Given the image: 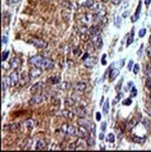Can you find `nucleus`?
Masks as SVG:
<instances>
[{
  "label": "nucleus",
  "mask_w": 151,
  "mask_h": 152,
  "mask_svg": "<svg viewBox=\"0 0 151 152\" xmlns=\"http://www.w3.org/2000/svg\"><path fill=\"white\" fill-rule=\"evenodd\" d=\"M29 64L34 66H37V67L42 68L44 70H50L54 66V62L51 59L45 58L42 55H35L31 57L29 59Z\"/></svg>",
  "instance_id": "nucleus-1"
},
{
  "label": "nucleus",
  "mask_w": 151,
  "mask_h": 152,
  "mask_svg": "<svg viewBox=\"0 0 151 152\" xmlns=\"http://www.w3.org/2000/svg\"><path fill=\"white\" fill-rule=\"evenodd\" d=\"M78 123L80 126L85 127L89 132L91 133V135H95V132H96V127L95 124H93L92 122H91L90 120H88L85 118H80L78 119Z\"/></svg>",
  "instance_id": "nucleus-2"
},
{
  "label": "nucleus",
  "mask_w": 151,
  "mask_h": 152,
  "mask_svg": "<svg viewBox=\"0 0 151 152\" xmlns=\"http://www.w3.org/2000/svg\"><path fill=\"white\" fill-rule=\"evenodd\" d=\"M91 133L88 131V130L83 127V126H79L78 128H76V133H75V135L77 136L78 138H81V139H87V138L90 136Z\"/></svg>",
  "instance_id": "nucleus-3"
},
{
  "label": "nucleus",
  "mask_w": 151,
  "mask_h": 152,
  "mask_svg": "<svg viewBox=\"0 0 151 152\" xmlns=\"http://www.w3.org/2000/svg\"><path fill=\"white\" fill-rule=\"evenodd\" d=\"M8 85L10 87H15L18 83H20V76L19 73H18V70H14L13 72H11L10 75L8 76Z\"/></svg>",
  "instance_id": "nucleus-4"
},
{
  "label": "nucleus",
  "mask_w": 151,
  "mask_h": 152,
  "mask_svg": "<svg viewBox=\"0 0 151 152\" xmlns=\"http://www.w3.org/2000/svg\"><path fill=\"white\" fill-rule=\"evenodd\" d=\"M91 41L92 43V45L97 49H101L103 47V38H102V35L101 33L93 35L91 37Z\"/></svg>",
  "instance_id": "nucleus-5"
},
{
  "label": "nucleus",
  "mask_w": 151,
  "mask_h": 152,
  "mask_svg": "<svg viewBox=\"0 0 151 152\" xmlns=\"http://www.w3.org/2000/svg\"><path fill=\"white\" fill-rule=\"evenodd\" d=\"M61 131L63 132V133H64L65 135H74L76 133V128L73 125L64 123L61 126Z\"/></svg>",
  "instance_id": "nucleus-6"
},
{
  "label": "nucleus",
  "mask_w": 151,
  "mask_h": 152,
  "mask_svg": "<svg viewBox=\"0 0 151 152\" xmlns=\"http://www.w3.org/2000/svg\"><path fill=\"white\" fill-rule=\"evenodd\" d=\"M53 114L56 115V116H59V117H64V118L68 119H73V118H74V113L68 109L57 110L56 112H54Z\"/></svg>",
  "instance_id": "nucleus-7"
},
{
  "label": "nucleus",
  "mask_w": 151,
  "mask_h": 152,
  "mask_svg": "<svg viewBox=\"0 0 151 152\" xmlns=\"http://www.w3.org/2000/svg\"><path fill=\"white\" fill-rule=\"evenodd\" d=\"M28 42L33 44L34 46H35L38 49H46L48 47V43L39 38H31L30 40H28Z\"/></svg>",
  "instance_id": "nucleus-8"
},
{
  "label": "nucleus",
  "mask_w": 151,
  "mask_h": 152,
  "mask_svg": "<svg viewBox=\"0 0 151 152\" xmlns=\"http://www.w3.org/2000/svg\"><path fill=\"white\" fill-rule=\"evenodd\" d=\"M42 70H43L42 68H39V67H37V66L32 67L29 70V72H28V75H29L30 78L35 79V78H39L42 75Z\"/></svg>",
  "instance_id": "nucleus-9"
},
{
  "label": "nucleus",
  "mask_w": 151,
  "mask_h": 152,
  "mask_svg": "<svg viewBox=\"0 0 151 152\" xmlns=\"http://www.w3.org/2000/svg\"><path fill=\"white\" fill-rule=\"evenodd\" d=\"M44 95L43 94H34V96L31 98V99L29 100V105H38L40 104V103H42L44 101Z\"/></svg>",
  "instance_id": "nucleus-10"
},
{
  "label": "nucleus",
  "mask_w": 151,
  "mask_h": 152,
  "mask_svg": "<svg viewBox=\"0 0 151 152\" xmlns=\"http://www.w3.org/2000/svg\"><path fill=\"white\" fill-rule=\"evenodd\" d=\"M141 10H142V1L139 0V4L138 6H137V8L134 12V14L132 16L131 20H132V23H135V22L138 21L139 17H140V13H141Z\"/></svg>",
  "instance_id": "nucleus-11"
},
{
  "label": "nucleus",
  "mask_w": 151,
  "mask_h": 152,
  "mask_svg": "<svg viewBox=\"0 0 151 152\" xmlns=\"http://www.w3.org/2000/svg\"><path fill=\"white\" fill-rule=\"evenodd\" d=\"M10 64L11 68H13L14 70H18L19 68H21V61L19 59V58L14 57V58H12V59L10 60Z\"/></svg>",
  "instance_id": "nucleus-12"
},
{
  "label": "nucleus",
  "mask_w": 151,
  "mask_h": 152,
  "mask_svg": "<svg viewBox=\"0 0 151 152\" xmlns=\"http://www.w3.org/2000/svg\"><path fill=\"white\" fill-rule=\"evenodd\" d=\"M97 62V58L96 57H92V56H89L87 59L84 61V65H85L86 67H92L94 66Z\"/></svg>",
  "instance_id": "nucleus-13"
},
{
  "label": "nucleus",
  "mask_w": 151,
  "mask_h": 152,
  "mask_svg": "<svg viewBox=\"0 0 151 152\" xmlns=\"http://www.w3.org/2000/svg\"><path fill=\"white\" fill-rule=\"evenodd\" d=\"M75 114L78 115L79 118H85L86 116L88 115L86 109L84 108V107H82V106L77 107V108L75 109Z\"/></svg>",
  "instance_id": "nucleus-14"
},
{
  "label": "nucleus",
  "mask_w": 151,
  "mask_h": 152,
  "mask_svg": "<svg viewBox=\"0 0 151 152\" xmlns=\"http://www.w3.org/2000/svg\"><path fill=\"white\" fill-rule=\"evenodd\" d=\"M42 88H43V83L42 82L35 83L34 86H32V88H31V93H32L33 95L37 94L38 92H40L42 90Z\"/></svg>",
  "instance_id": "nucleus-15"
},
{
  "label": "nucleus",
  "mask_w": 151,
  "mask_h": 152,
  "mask_svg": "<svg viewBox=\"0 0 151 152\" xmlns=\"http://www.w3.org/2000/svg\"><path fill=\"white\" fill-rule=\"evenodd\" d=\"M79 6L84 8H91L94 5V0H78Z\"/></svg>",
  "instance_id": "nucleus-16"
},
{
  "label": "nucleus",
  "mask_w": 151,
  "mask_h": 152,
  "mask_svg": "<svg viewBox=\"0 0 151 152\" xmlns=\"http://www.w3.org/2000/svg\"><path fill=\"white\" fill-rule=\"evenodd\" d=\"M19 129H21V124H15V123L6 125V126L4 127V130H6V131H10V132H15Z\"/></svg>",
  "instance_id": "nucleus-17"
},
{
  "label": "nucleus",
  "mask_w": 151,
  "mask_h": 152,
  "mask_svg": "<svg viewBox=\"0 0 151 152\" xmlns=\"http://www.w3.org/2000/svg\"><path fill=\"white\" fill-rule=\"evenodd\" d=\"M29 79H30L29 75H26V73L24 72L20 77V85L21 86H24L25 84H27L29 82Z\"/></svg>",
  "instance_id": "nucleus-18"
},
{
  "label": "nucleus",
  "mask_w": 151,
  "mask_h": 152,
  "mask_svg": "<svg viewBox=\"0 0 151 152\" xmlns=\"http://www.w3.org/2000/svg\"><path fill=\"white\" fill-rule=\"evenodd\" d=\"M87 88V83L86 82H78L75 85V91L77 92H84Z\"/></svg>",
  "instance_id": "nucleus-19"
},
{
  "label": "nucleus",
  "mask_w": 151,
  "mask_h": 152,
  "mask_svg": "<svg viewBox=\"0 0 151 152\" xmlns=\"http://www.w3.org/2000/svg\"><path fill=\"white\" fill-rule=\"evenodd\" d=\"M119 74V70L118 69H116V68H112L110 70V73H109V77H108V79L109 81H113V80L116 78Z\"/></svg>",
  "instance_id": "nucleus-20"
},
{
  "label": "nucleus",
  "mask_w": 151,
  "mask_h": 152,
  "mask_svg": "<svg viewBox=\"0 0 151 152\" xmlns=\"http://www.w3.org/2000/svg\"><path fill=\"white\" fill-rule=\"evenodd\" d=\"M139 121H140V119H138V118H132L131 120H130V122L128 123V129L129 130H132V129H134L135 126H137V124L139 123Z\"/></svg>",
  "instance_id": "nucleus-21"
},
{
  "label": "nucleus",
  "mask_w": 151,
  "mask_h": 152,
  "mask_svg": "<svg viewBox=\"0 0 151 152\" xmlns=\"http://www.w3.org/2000/svg\"><path fill=\"white\" fill-rule=\"evenodd\" d=\"M142 124H143V126L145 128V130L148 133L151 132V121L148 119H143V120H142Z\"/></svg>",
  "instance_id": "nucleus-22"
},
{
  "label": "nucleus",
  "mask_w": 151,
  "mask_h": 152,
  "mask_svg": "<svg viewBox=\"0 0 151 152\" xmlns=\"http://www.w3.org/2000/svg\"><path fill=\"white\" fill-rule=\"evenodd\" d=\"M25 125H26V128H28L29 130H32L33 128L35 127V121L33 119H26L24 121Z\"/></svg>",
  "instance_id": "nucleus-23"
},
{
  "label": "nucleus",
  "mask_w": 151,
  "mask_h": 152,
  "mask_svg": "<svg viewBox=\"0 0 151 152\" xmlns=\"http://www.w3.org/2000/svg\"><path fill=\"white\" fill-rule=\"evenodd\" d=\"M46 143L44 140H38L37 143V146H35V149L37 150H43L46 149Z\"/></svg>",
  "instance_id": "nucleus-24"
},
{
  "label": "nucleus",
  "mask_w": 151,
  "mask_h": 152,
  "mask_svg": "<svg viewBox=\"0 0 151 152\" xmlns=\"http://www.w3.org/2000/svg\"><path fill=\"white\" fill-rule=\"evenodd\" d=\"M134 28H132L130 33V35H129V37H128V40H127V44H126L127 47H129L132 42H134Z\"/></svg>",
  "instance_id": "nucleus-25"
},
{
  "label": "nucleus",
  "mask_w": 151,
  "mask_h": 152,
  "mask_svg": "<svg viewBox=\"0 0 151 152\" xmlns=\"http://www.w3.org/2000/svg\"><path fill=\"white\" fill-rule=\"evenodd\" d=\"M132 139V142L136 143V144H144L145 141V137H139V136L134 135Z\"/></svg>",
  "instance_id": "nucleus-26"
},
{
  "label": "nucleus",
  "mask_w": 151,
  "mask_h": 152,
  "mask_svg": "<svg viewBox=\"0 0 151 152\" xmlns=\"http://www.w3.org/2000/svg\"><path fill=\"white\" fill-rule=\"evenodd\" d=\"M48 80H50L51 84H58L61 82V78L60 76H52V77L48 78Z\"/></svg>",
  "instance_id": "nucleus-27"
},
{
  "label": "nucleus",
  "mask_w": 151,
  "mask_h": 152,
  "mask_svg": "<svg viewBox=\"0 0 151 152\" xmlns=\"http://www.w3.org/2000/svg\"><path fill=\"white\" fill-rule=\"evenodd\" d=\"M86 144L88 146H93L95 145V140H94V138H93L92 136H89L87 139H86Z\"/></svg>",
  "instance_id": "nucleus-28"
},
{
  "label": "nucleus",
  "mask_w": 151,
  "mask_h": 152,
  "mask_svg": "<svg viewBox=\"0 0 151 152\" xmlns=\"http://www.w3.org/2000/svg\"><path fill=\"white\" fill-rule=\"evenodd\" d=\"M105 141L108 142V143H114L115 142V135L111 133H108V135H106V137H105Z\"/></svg>",
  "instance_id": "nucleus-29"
},
{
  "label": "nucleus",
  "mask_w": 151,
  "mask_h": 152,
  "mask_svg": "<svg viewBox=\"0 0 151 152\" xmlns=\"http://www.w3.org/2000/svg\"><path fill=\"white\" fill-rule=\"evenodd\" d=\"M103 111L105 114H107L109 111V101L106 100L103 105Z\"/></svg>",
  "instance_id": "nucleus-30"
},
{
  "label": "nucleus",
  "mask_w": 151,
  "mask_h": 152,
  "mask_svg": "<svg viewBox=\"0 0 151 152\" xmlns=\"http://www.w3.org/2000/svg\"><path fill=\"white\" fill-rule=\"evenodd\" d=\"M145 74L148 78H151V65H146L145 67Z\"/></svg>",
  "instance_id": "nucleus-31"
},
{
  "label": "nucleus",
  "mask_w": 151,
  "mask_h": 152,
  "mask_svg": "<svg viewBox=\"0 0 151 152\" xmlns=\"http://www.w3.org/2000/svg\"><path fill=\"white\" fill-rule=\"evenodd\" d=\"M115 25H116L118 28H119L121 26V18L119 16L115 17Z\"/></svg>",
  "instance_id": "nucleus-32"
},
{
  "label": "nucleus",
  "mask_w": 151,
  "mask_h": 152,
  "mask_svg": "<svg viewBox=\"0 0 151 152\" xmlns=\"http://www.w3.org/2000/svg\"><path fill=\"white\" fill-rule=\"evenodd\" d=\"M64 105L66 106H73L75 105V101H73L72 99H65L64 100Z\"/></svg>",
  "instance_id": "nucleus-33"
},
{
  "label": "nucleus",
  "mask_w": 151,
  "mask_h": 152,
  "mask_svg": "<svg viewBox=\"0 0 151 152\" xmlns=\"http://www.w3.org/2000/svg\"><path fill=\"white\" fill-rule=\"evenodd\" d=\"M132 104V97L131 98H127V99H125L123 102H122V105H126V106H128V105H131Z\"/></svg>",
  "instance_id": "nucleus-34"
},
{
  "label": "nucleus",
  "mask_w": 151,
  "mask_h": 152,
  "mask_svg": "<svg viewBox=\"0 0 151 152\" xmlns=\"http://www.w3.org/2000/svg\"><path fill=\"white\" fill-rule=\"evenodd\" d=\"M139 70H140V65L138 64H136L134 65V68H132V72H134V75H137L139 72Z\"/></svg>",
  "instance_id": "nucleus-35"
},
{
  "label": "nucleus",
  "mask_w": 151,
  "mask_h": 152,
  "mask_svg": "<svg viewBox=\"0 0 151 152\" xmlns=\"http://www.w3.org/2000/svg\"><path fill=\"white\" fill-rule=\"evenodd\" d=\"M8 54H10V51H4L2 52V61H6L8 59Z\"/></svg>",
  "instance_id": "nucleus-36"
},
{
  "label": "nucleus",
  "mask_w": 151,
  "mask_h": 152,
  "mask_svg": "<svg viewBox=\"0 0 151 152\" xmlns=\"http://www.w3.org/2000/svg\"><path fill=\"white\" fill-rule=\"evenodd\" d=\"M121 97H122V92H119L118 94V96L113 100V105H116L117 103H118V101L121 100Z\"/></svg>",
  "instance_id": "nucleus-37"
},
{
  "label": "nucleus",
  "mask_w": 151,
  "mask_h": 152,
  "mask_svg": "<svg viewBox=\"0 0 151 152\" xmlns=\"http://www.w3.org/2000/svg\"><path fill=\"white\" fill-rule=\"evenodd\" d=\"M145 34H146V29L145 28H142V29L139 30V33H138L139 37H144Z\"/></svg>",
  "instance_id": "nucleus-38"
},
{
  "label": "nucleus",
  "mask_w": 151,
  "mask_h": 152,
  "mask_svg": "<svg viewBox=\"0 0 151 152\" xmlns=\"http://www.w3.org/2000/svg\"><path fill=\"white\" fill-rule=\"evenodd\" d=\"M134 86V82L132 81H130L128 83V85L126 86V88H125V92H128V91H130V90H132V87Z\"/></svg>",
  "instance_id": "nucleus-39"
},
{
  "label": "nucleus",
  "mask_w": 151,
  "mask_h": 152,
  "mask_svg": "<svg viewBox=\"0 0 151 152\" xmlns=\"http://www.w3.org/2000/svg\"><path fill=\"white\" fill-rule=\"evenodd\" d=\"M122 81H123V78H121V80L118 81V83L116 85V91L117 92H119L121 91V85H122Z\"/></svg>",
  "instance_id": "nucleus-40"
},
{
  "label": "nucleus",
  "mask_w": 151,
  "mask_h": 152,
  "mask_svg": "<svg viewBox=\"0 0 151 152\" xmlns=\"http://www.w3.org/2000/svg\"><path fill=\"white\" fill-rule=\"evenodd\" d=\"M8 38L6 35H2V39H1V43H2V45H6V44L8 43Z\"/></svg>",
  "instance_id": "nucleus-41"
},
{
  "label": "nucleus",
  "mask_w": 151,
  "mask_h": 152,
  "mask_svg": "<svg viewBox=\"0 0 151 152\" xmlns=\"http://www.w3.org/2000/svg\"><path fill=\"white\" fill-rule=\"evenodd\" d=\"M136 95H137V90H136V88L134 86L131 90V97H136Z\"/></svg>",
  "instance_id": "nucleus-42"
},
{
  "label": "nucleus",
  "mask_w": 151,
  "mask_h": 152,
  "mask_svg": "<svg viewBox=\"0 0 151 152\" xmlns=\"http://www.w3.org/2000/svg\"><path fill=\"white\" fill-rule=\"evenodd\" d=\"M145 86L148 87L149 90L151 91V78H148L145 81Z\"/></svg>",
  "instance_id": "nucleus-43"
},
{
  "label": "nucleus",
  "mask_w": 151,
  "mask_h": 152,
  "mask_svg": "<svg viewBox=\"0 0 151 152\" xmlns=\"http://www.w3.org/2000/svg\"><path fill=\"white\" fill-rule=\"evenodd\" d=\"M132 68H134V61L131 60L130 62H129V64H128V70L131 71Z\"/></svg>",
  "instance_id": "nucleus-44"
},
{
  "label": "nucleus",
  "mask_w": 151,
  "mask_h": 152,
  "mask_svg": "<svg viewBox=\"0 0 151 152\" xmlns=\"http://www.w3.org/2000/svg\"><path fill=\"white\" fill-rule=\"evenodd\" d=\"M74 54H75V55H77V56H78V55H80V54H81V51H80V49H79V48H77V49H75Z\"/></svg>",
  "instance_id": "nucleus-45"
},
{
  "label": "nucleus",
  "mask_w": 151,
  "mask_h": 152,
  "mask_svg": "<svg viewBox=\"0 0 151 152\" xmlns=\"http://www.w3.org/2000/svg\"><path fill=\"white\" fill-rule=\"evenodd\" d=\"M105 129H106V122H105V121H103V122H102V125H101V130H102V132H105Z\"/></svg>",
  "instance_id": "nucleus-46"
},
{
  "label": "nucleus",
  "mask_w": 151,
  "mask_h": 152,
  "mask_svg": "<svg viewBox=\"0 0 151 152\" xmlns=\"http://www.w3.org/2000/svg\"><path fill=\"white\" fill-rule=\"evenodd\" d=\"M146 55H148L149 58H150V59H151V46L150 47H148V49H146Z\"/></svg>",
  "instance_id": "nucleus-47"
},
{
  "label": "nucleus",
  "mask_w": 151,
  "mask_h": 152,
  "mask_svg": "<svg viewBox=\"0 0 151 152\" xmlns=\"http://www.w3.org/2000/svg\"><path fill=\"white\" fill-rule=\"evenodd\" d=\"M143 48H144V45L142 44L140 49H139V51H138V52H137V55H138L139 57H141V55H142V52H143Z\"/></svg>",
  "instance_id": "nucleus-48"
},
{
  "label": "nucleus",
  "mask_w": 151,
  "mask_h": 152,
  "mask_svg": "<svg viewBox=\"0 0 151 152\" xmlns=\"http://www.w3.org/2000/svg\"><path fill=\"white\" fill-rule=\"evenodd\" d=\"M105 58H106V54H104L103 57H102V65H106V60H105Z\"/></svg>",
  "instance_id": "nucleus-49"
},
{
  "label": "nucleus",
  "mask_w": 151,
  "mask_h": 152,
  "mask_svg": "<svg viewBox=\"0 0 151 152\" xmlns=\"http://www.w3.org/2000/svg\"><path fill=\"white\" fill-rule=\"evenodd\" d=\"M20 0H8V5H12V4H15V3H18Z\"/></svg>",
  "instance_id": "nucleus-50"
},
{
  "label": "nucleus",
  "mask_w": 151,
  "mask_h": 152,
  "mask_svg": "<svg viewBox=\"0 0 151 152\" xmlns=\"http://www.w3.org/2000/svg\"><path fill=\"white\" fill-rule=\"evenodd\" d=\"M111 1H112L114 5H119L122 2V0H111Z\"/></svg>",
  "instance_id": "nucleus-51"
},
{
  "label": "nucleus",
  "mask_w": 151,
  "mask_h": 152,
  "mask_svg": "<svg viewBox=\"0 0 151 152\" xmlns=\"http://www.w3.org/2000/svg\"><path fill=\"white\" fill-rule=\"evenodd\" d=\"M6 90V85H5V79H2V91L3 92H5Z\"/></svg>",
  "instance_id": "nucleus-52"
},
{
  "label": "nucleus",
  "mask_w": 151,
  "mask_h": 152,
  "mask_svg": "<svg viewBox=\"0 0 151 152\" xmlns=\"http://www.w3.org/2000/svg\"><path fill=\"white\" fill-rule=\"evenodd\" d=\"M145 112L151 117V107H145Z\"/></svg>",
  "instance_id": "nucleus-53"
},
{
  "label": "nucleus",
  "mask_w": 151,
  "mask_h": 152,
  "mask_svg": "<svg viewBox=\"0 0 151 152\" xmlns=\"http://www.w3.org/2000/svg\"><path fill=\"white\" fill-rule=\"evenodd\" d=\"M96 119L97 120H101V113L100 112L96 113Z\"/></svg>",
  "instance_id": "nucleus-54"
},
{
  "label": "nucleus",
  "mask_w": 151,
  "mask_h": 152,
  "mask_svg": "<svg viewBox=\"0 0 151 152\" xmlns=\"http://www.w3.org/2000/svg\"><path fill=\"white\" fill-rule=\"evenodd\" d=\"M99 138H100V140H103V139H104V138H105V133H104V132L100 133V135H99Z\"/></svg>",
  "instance_id": "nucleus-55"
},
{
  "label": "nucleus",
  "mask_w": 151,
  "mask_h": 152,
  "mask_svg": "<svg viewBox=\"0 0 151 152\" xmlns=\"http://www.w3.org/2000/svg\"><path fill=\"white\" fill-rule=\"evenodd\" d=\"M128 15H129V11H125V12L122 13V17H123V18H127Z\"/></svg>",
  "instance_id": "nucleus-56"
},
{
  "label": "nucleus",
  "mask_w": 151,
  "mask_h": 152,
  "mask_svg": "<svg viewBox=\"0 0 151 152\" xmlns=\"http://www.w3.org/2000/svg\"><path fill=\"white\" fill-rule=\"evenodd\" d=\"M124 62H125V59H121V61L119 62V64H121V66H119V67H123Z\"/></svg>",
  "instance_id": "nucleus-57"
},
{
  "label": "nucleus",
  "mask_w": 151,
  "mask_h": 152,
  "mask_svg": "<svg viewBox=\"0 0 151 152\" xmlns=\"http://www.w3.org/2000/svg\"><path fill=\"white\" fill-rule=\"evenodd\" d=\"M150 3H151V0H145V4L146 6H149Z\"/></svg>",
  "instance_id": "nucleus-58"
},
{
  "label": "nucleus",
  "mask_w": 151,
  "mask_h": 152,
  "mask_svg": "<svg viewBox=\"0 0 151 152\" xmlns=\"http://www.w3.org/2000/svg\"><path fill=\"white\" fill-rule=\"evenodd\" d=\"M100 147H101V150H105V146L104 145H100Z\"/></svg>",
  "instance_id": "nucleus-59"
},
{
  "label": "nucleus",
  "mask_w": 151,
  "mask_h": 152,
  "mask_svg": "<svg viewBox=\"0 0 151 152\" xmlns=\"http://www.w3.org/2000/svg\"><path fill=\"white\" fill-rule=\"evenodd\" d=\"M102 105H104V97H102V99H101V104H100V105L102 106Z\"/></svg>",
  "instance_id": "nucleus-60"
},
{
  "label": "nucleus",
  "mask_w": 151,
  "mask_h": 152,
  "mask_svg": "<svg viewBox=\"0 0 151 152\" xmlns=\"http://www.w3.org/2000/svg\"><path fill=\"white\" fill-rule=\"evenodd\" d=\"M108 0H101V2H104V3H105V2H107Z\"/></svg>",
  "instance_id": "nucleus-61"
},
{
  "label": "nucleus",
  "mask_w": 151,
  "mask_h": 152,
  "mask_svg": "<svg viewBox=\"0 0 151 152\" xmlns=\"http://www.w3.org/2000/svg\"><path fill=\"white\" fill-rule=\"evenodd\" d=\"M149 43L151 44V35H150V37H149Z\"/></svg>",
  "instance_id": "nucleus-62"
},
{
  "label": "nucleus",
  "mask_w": 151,
  "mask_h": 152,
  "mask_svg": "<svg viewBox=\"0 0 151 152\" xmlns=\"http://www.w3.org/2000/svg\"><path fill=\"white\" fill-rule=\"evenodd\" d=\"M150 16H151V11H150Z\"/></svg>",
  "instance_id": "nucleus-63"
},
{
  "label": "nucleus",
  "mask_w": 151,
  "mask_h": 152,
  "mask_svg": "<svg viewBox=\"0 0 151 152\" xmlns=\"http://www.w3.org/2000/svg\"><path fill=\"white\" fill-rule=\"evenodd\" d=\"M150 103H151V98H150Z\"/></svg>",
  "instance_id": "nucleus-64"
}]
</instances>
